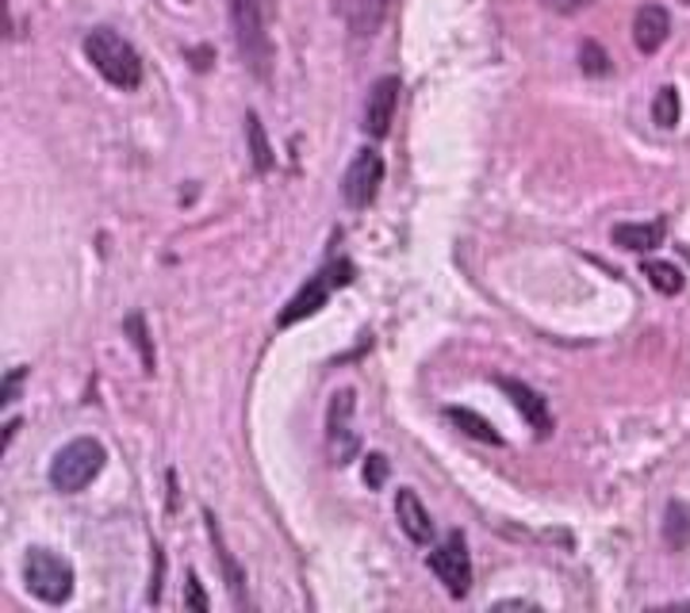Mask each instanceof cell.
<instances>
[{"instance_id": "obj_27", "label": "cell", "mask_w": 690, "mask_h": 613, "mask_svg": "<svg viewBox=\"0 0 690 613\" xmlns=\"http://www.w3.org/2000/svg\"><path fill=\"white\" fill-rule=\"evenodd\" d=\"M682 4H690V0H682Z\"/></svg>"}, {"instance_id": "obj_26", "label": "cell", "mask_w": 690, "mask_h": 613, "mask_svg": "<svg viewBox=\"0 0 690 613\" xmlns=\"http://www.w3.org/2000/svg\"><path fill=\"white\" fill-rule=\"evenodd\" d=\"M188 605H192V610H199V613L207 610V598H204V590H199L196 571H188Z\"/></svg>"}, {"instance_id": "obj_7", "label": "cell", "mask_w": 690, "mask_h": 613, "mask_svg": "<svg viewBox=\"0 0 690 613\" xmlns=\"http://www.w3.org/2000/svg\"><path fill=\"white\" fill-rule=\"evenodd\" d=\"M429 571L445 582L452 598H464L472 590V556H468V541L464 533H449L434 552H429Z\"/></svg>"}, {"instance_id": "obj_9", "label": "cell", "mask_w": 690, "mask_h": 613, "mask_svg": "<svg viewBox=\"0 0 690 613\" xmlns=\"http://www.w3.org/2000/svg\"><path fill=\"white\" fill-rule=\"evenodd\" d=\"M395 100H399L395 77H380V81H372V89H368V96H365V112H360V127H365L368 138H383L391 130Z\"/></svg>"}, {"instance_id": "obj_23", "label": "cell", "mask_w": 690, "mask_h": 613, "mask_svg": "<svg viewBox=\"0 0 690 613\" xmlns=\"http://www.w3.org/2000/svg\"><path fill=\"white\" fill-rule=\"evenodd\" d=\"M383 479H388V456H380V452H372V456L365 460V483L372 490L383 487Z\"/></svg>"}, {"instance_id": "obj_25", "label": "cell", "mask_w": 690, "mask_h": 613, "mask_svg": "<svg viewBox=\"0 0 690 613\" xmlns=\"http://www.w3.org/2000/svg\"><path fill=\"white\" fill-rule=\"evenodd\" d=\"M549 12H556V15H572V12H579V8H587V4H595V0H541Z\"/></svg>"}, {"instance_id": "obj_4", "label": "cell", "mask_w": 690, "mask_h": 613, "mask_svg": "<svg viewBox=\"0 0 690 613\" xmlns=\"http://www.w3.org/2000/svg\"><path fill=\"white\" fill-rule=\"evenodd\" d=\"M23 587L46 605H61L73 594V567L50 548H27L23 556Z\"/></svg>"}, {"instance_id": "obj_15", "label": "cell", "mask_w": 690, "mask_h": 613, "mask_svg": "<svg viewBox=\"0 0 690 613\" xmlns=\"http://www.w3.org/2000/svg\"><path fill=\"white\" fill-rule=\"evenodd\" d=\"M664 541L671 552H687L690 548V502L682 498H671L664 510Z\"/></svg>"}, {"instance_id": "obj_19", "label": "cell", "mask_w": 690, "mask_h": 613, "mask_svg": "<svg viewBox=\"0 0 690 613\" xmlns=\"http://www.w3.org/2000/svg\"><path fill=\"white\" fill-rule=\"evenodd\" d=\"M644 276H648L652 288L664 291V296H679L682 291V273L675 265H667V261H648V265H644Z\"/></svg>"}, {"instance_id": "obj_20", "label": "cell", "mask_w": 690, "mask_h": 613, "mask_svg": "<svg viewBox=\"0 0 690 613\" xmlns=\"http://www.w3.org/2000/svg\"><path fill=\"white\" fill-rule=\"evenodd\" d=\"M207 533H211V544H215V552H219V564H222V571H227L230 590H234V594L242 598V590H245V582H242V567H234V559H230L227 544H222L219 525H215V513H207Z\"/></svg>"}, {"instance_id": "obj_2", "label": "cell", "mask_w": 690, "mask_h": 613, "mask_svg": "<svg viewBox=\"0 0 690 613\" xmlns=\"http://www.w3.org/2000/svg\"><path fill=\"white\" fill-rule=\"evenodd\" d=\"M230 31H234V46L242 54L245 69L257 81H268V73H273V46H268L261 0H230Z\"/></svg>"}, {"instance_id": "obj_21", "label": "cell", "mask_w": 690, "mask_h": 613, "mask_svg": "<svg viewBox=\"0 0 690 613\" xmlns=\"http://www.w3.org/2000/svg\"><path fill=\"white\" fill-rule=\"evenodd\" d=\"M123 329H127V337L135 342V349H138V357H142L146 372H153V342H150V329H146L142 314H127Z\"/></svg>"}, {"instance_id": "obj_3", "label": "cell", "mask_w": 690, "mask_h": 613, "mask_svg": "<svg viewBox=\"0 0 690 613\" xmlns=\"http://www.w3.org/2000/svg\"><path fill=\"white\" fill-rule=\"evenodd\" d=\"M104 460H107V452L96 437H73V441L61 444V449L54 452L50 487L58 490V495H77V490H84L92 479H96Z\"/></svg>"}, {"instance_id": "obj_8", "label": "cell", "mask_w": 690, "mask_h": 613, "mask_svg": "<svg viewBox=\"0 0 690 613\" xmlns=\"http://www.w3.org/2000/svg\"><path fill=\"white\" fill-rule=\"evenodd\" d=\"M380 184H383V158L368 146V150H360L357 158L349 161V169H345L342 199L353 207V211H360V207H368L376 199Z\"/></svg>"}, {"instance_id": "obj_11", "label": "cell", "mask_w": 690, "mask_h": 613, "mask_svg": "<svg viewBox=\"0 0 690 613\" xmlns=\"http://www.w3.org/2000/svg\"><path fill=\"white\" fill-rule=\"evenodd\" d=\"M498 388L510 395V403L521 410V418L529 421V426L537 429V433H549L552 429V414H549V403H544V395L541 391H533L529 383H521V380H498Z\"/></svg>"}, {"instance_id": "obj_10", "label": "cell", "mask_w": 690, "mask_h": 613, "mask_svg": "<svg viewBox=\"0 0 690 613\" xmlns=\"http://www.w3.org/2000/svg\"><path fill=\"white\" fill-rule=\"evenodd\" d=\"M671 35V15L664 4H641L633 15V43L641 54H656Z\"/></svg>"}, {"instance_id": "obj_6", "label": "cell", "mask_w": 690, "mask_h": 613, "mask_svg": "<svg viewBox=\"0 0 690 613\" xmlns=\"http://www.w3.org/2000/svg\"><path fill=\"white\" fill-rule=\"evenodd\" d=\"M353 410H357L353 388L334 391V398H330L326 406V444H330V460H334V464H349L360 452V433L357 426H353Z\"/></svg>"}, {"instance_id": "obj_5", "label": "cell", "mask_w": 690, "mask_h": 613, "mask_svg": "<svg viewBox=\"0 0 690 613\" xmlns=\"http://www.w3.org/2000/svg\"><path fill=\"white\" fill-rule=\"evenodd\" d=\"M353 280V261H330L322 273H314L311 280L303 284V288L296 291V296L284 303V311H280V319H276V326L280 329H288V326H296V322H303V319H311V314H319L322 307H326V299L334 296L337 288H345V284Z\"/></svg>"}, {"instance_id": "obj_22", "label": "cell", "mask_w": 690, "mask_h": 613, "mask_svg": "<svg viewBox=\"0 0 690 613\" xmlns=\"http://www.w3.org/2000/svg\"><path fill=\"white\" fill-rule=\"evenodd\" d=\"M579 69L587 77H606V73H610V58H606L602 46L590 43V38H587V43L579 46Z\"/></svg>"}, {"instance_id": "obj_24", "label": "cell", "mask_w": 690, "mask_h": 613, "mask_svg": "<svg viewBox=\"0 0 690 613\" xmlns=\"http://www.w3.org/2000/svg\"><path fill=\"white\" fill-rule=\"evenodd\" d=\"M23 375H27V368H12V372H8V380H4V406H12L15 398H20Z\"/></svg>"}, {"instance_id": "obj_16", "label": "cell", "mask_w": 690, "mask_h": 613, "mask_svg": "<svg viewBox=\"0 0 690 613\" xmlns=\"http://www.w3.org/2000/svg\"><path fill=\"white\" fill-rule=\"evenodd\" d=\"M445 418H449L457 429H464V433L472 437V441L503 444V437H498L495 429H491V421H487V418H480L475 410H468V406H449V410H445Z\"/></svg>"}, {"instance_id": "obj_18", "label": "cell", "mask_w": 690, "mask_h": 613, "mask_svg": "<svg viewBox=\"0 0 690 613\" xmlns=\"http://www.w3.org/2000/svg\"><path fill=\"white\" fill-rule=\"evenodd\" d=\"M679 115H682L679 89H675V84H664V89L656 92V100H652V123L671 130V127H679Z\"/></svg>"}, {"instance_id": "obj_14", "label": "cell", "mask_w": 690, "mask_h": 613, "mask_svg": "<svg viewBox=\"0 0 690 613\" xmlns=\"http://www.w3.org/2000/svg\"><path fill=\"white\" fill-rule=\"evenodd\" d=\"M664 234H667L664 219L618 222V227H613V245H621V250H633V253H648V250H656V245H664Z\"/></svg>"}, {"instance_id": "obj_12", "label": "cell", "mask_w": 690, "mask_h": 613, "mask_svg": "<svg viewBox=\"0 0 690 613\" xmlns=\"http://www.w3.org/2000/svg\"><path fill=\"white\" fill-rule=\"evenodd\" d=\"M395 518H399L403 533L411 536L414 544H429V541H434V521H429L426 506H422V498L414 495L411 487H403L395 495Z\"/></svg>"}, {"instance_id": "obj_13", "label": "cell", "mask_w": 690, "mask_h": 613, "mask_svg": "<svg viewBox=\"0 0 690 613\" xmlns=\"http://www.w3.org/2000/svg\"><path fill=\"white\" fill-rule=\"evenodd\" d=\"M391 0H337V12L345 15L353 38H372L383 27V15H388Z\"/></svg>"}, {"instance_id": "obj_1", "label": "cell", "mask_w": 690, "mask_h": 613, "mask_svg": "<svg viewBox=\"0 0 690 613\" xmlns=\"http://www.w3.org/2000/svg\"><path fill=\"white\" fill-rule=\"evenodd\" d=\"M84 58H89L92 69H96L107 84H115V89L130 92L142 84V58H138V50L119 31L92 27L89 35H84Z\"/></svg>"}, {"instance_id": "obj_17", "label": "cell", "mask_w": 690, "mask_h": 613, "mask_svg": "<svg viewBox=\"0 0 690 613\" xmlns=\"http://www.w3.org/2000/svg\"><path fill=\"white\" fill-rule=\"evenodd\" d=\"M245 142H250L253 169H257V173H268V169H273V146H268L257 112H245Z\"/></svg>"}]
</instances>
